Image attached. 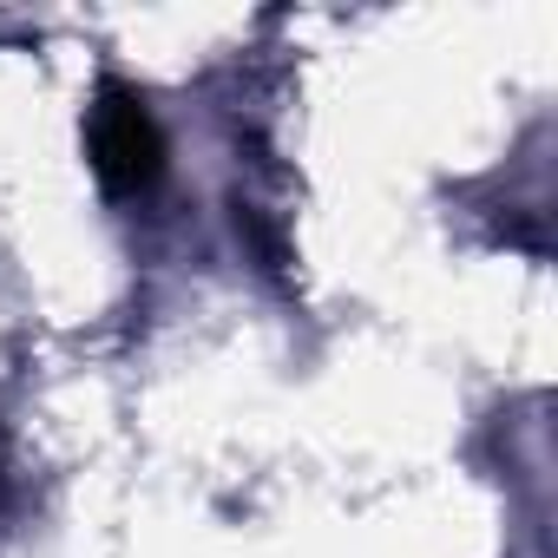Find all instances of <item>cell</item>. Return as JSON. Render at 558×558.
<instances>
[{
  "mask_svg": "<svg viewBox=\"0 0 558 558\" xmlns=\"http://www.w3.org/2000/svg\"><path fill=\"white\" fill-rule=\"evenodd\" d=\"M86 145H93V171L106 184V197H145L165 178V132L145 106L138 86L106 80L86 119Z\"/></svg>",
  "mask_w": 558,
  "mask_h": 558,
  "instance_id": "1",
  "label": "cell"
}]
</instances>
